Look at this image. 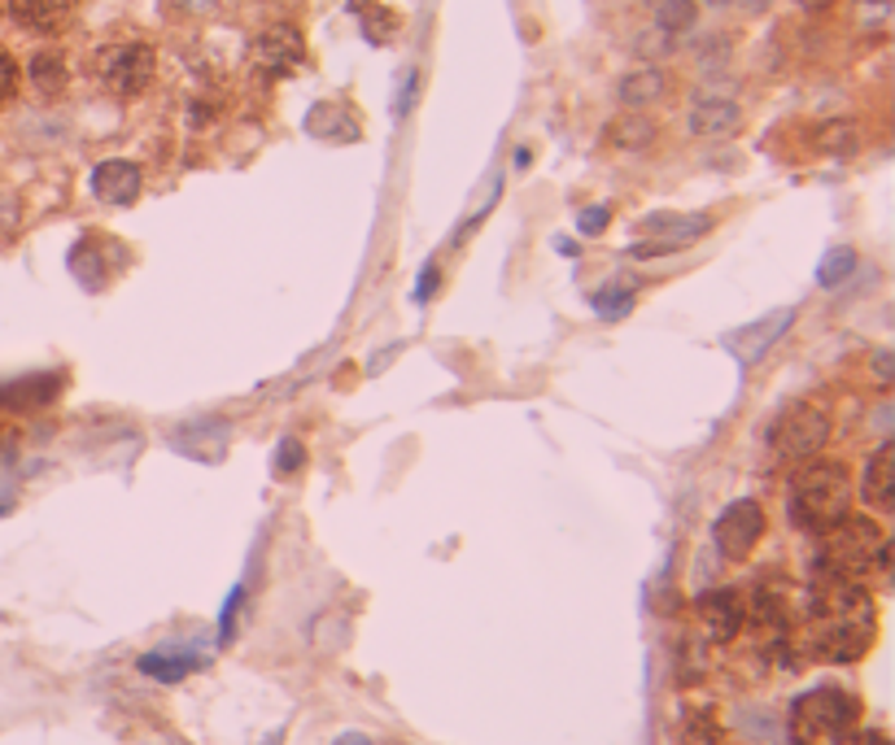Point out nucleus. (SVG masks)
Returning a JSON list of instances; mask_svg holds the SVG:
<instances>
[{"instance_id": "nucleus-1", "label": "nucleus", "mask_w": 895, "mask_h": 745, "mask_svg": "<svg viewBox=\"0 0 895 745\" xmlns=\"http://www.w3.org/2000/svg\"><path fill=\"white\" fill-rule=\"evenodd\" d=\"M878 610L869 601V589L856 580L821 576L808 589V615H804V649L821 663H856L874 646Z\"/></svg>"}, {"instance_id": "nucleus-2", "label": "nucleus", "mask_w": 895, "mask_h": 745, "mask_svg": "<svg viewBox=\"0 0 895 745\" xmlns=\"http://www.w3.org/2000/svg\"><path fill=\"white\" fill-rule=\"evenodd\" d=\"M787 510L795 528H804L813 537L830 532L839 519L852 514V480H847V471H843L839 462L821 458V453L808 458V462H799L795 476H790Z\"/></svg>"}, {"instance_id": "nucleus-3", "label": "nucleus", "mask_w": 895, "mask_h": 745, "mask_svg": "<svg viewBox=\"0 0 895 745\" xmlns=\"http://www.w3.org/2000/svg\"><path fill=\"white\" fill-rule=\"evenodd\" d=\"M887 567H892V546L874 519L847 514L830 532H821V567H817L821 576L869 585L874 576H887Z\"/></svg>"}, {"instance_id": "nucleus-4", "label": "nucleus", "mask_w": 895, "mask_h": 745, "mask_svg": "<svg viewBox=\"0 0 895 745\" xmlns=\"http://www.w3.org/2000/svg\"><path fill=\"white\" fill-rule=\"evenodd\" d=\"M860 719V702L847 689H813L790 706V742L795 745H847Z\"/></svg>"}, {"instance_id": "nucleus-5", "label": "nucleus", "mask_w": 895, "mask_h": 745, "mask_svg": "<svg viewBox=\"0 0 895 745\" xmlns=\"http://www.w3.org/2000/svg\"><path fill=\"white\" fill-rule=\"evenodd\" d=\"M826 441H830V414L821 405H813V401H795L769 428V453L782 467H799V462L817 458L826 449Z\"/></svg>"}, {"instance_id": "nucleus-6", "label": "nucleus", "mask_w": 895, "mask_h": 745, "mask_svg": "<svg viewBox=\"0 0 895 745\" xmlns=\"http://www.w3.org/2000/svg\"><path fill=\"white\" fill-rule=\"evenodd\" d=\"M154 49L140 45V40H123V45H109L97 61V75L114 97H140L149 84H154Z\"/></svg>"}, {"instance_id": "nucleus-7", "label": "nucleus", "mask_w": 895, "mask_h": 745, "mask_svg": "<svg viewBox=\"0 0 895 745\" xmlns=\"http://www.w3.org/2000/svg\"><path fill=\"white\" fill-rule=\"evenodd\" d=\"M712 537H717V549H721L726 558H735V562L747 558L751 549L760 546V537H765V510H760V501L742 497L735 506H726Z\"/></svg>"}, {"instance_id": "nucleus-8", "label": "nucleus", "mask_w": 895, "mask_h": 745, "mask_svg": "<svg viewBox=\"0 0 895 745\" xmlns=\"http://www.w3.org/2000/svg\"><path fill=\"white\" fill-rule=\"evenodd\" d=\"M699 624L708 633V641L730 646L738 633L747 628V601L738 589H712L699 597Z\"/></svg>"}, {"instance_id": "nucleus-9", "label": "nucleus", "mask_w": 895, "mask_h": 745, "mask_svg": "<svg viewBox=\"0 0 895 745\" xmlns=\"http://www.w3.org/2000/svg\"><path fill=\"white\" fill-rule=\"evenodd\" d=\"M79 0H9V18L36 36H57L75 22Z\"/></svg>"}, {"instance_id": "nucleus-10", "label": "nucleus", "mask_w": 895, "mask_h": 745, "mask_svg": "<svg viewBox=\"0 0 895 745\" xmlns=\"http://www.w3.org/2000/svg\"><path fill=\"white\" fill-rule=\"evenodd\" d=\"M254 57H259V66L266 75H293L307 61V45H302V36L293 27H271V31L259 36Z\"/></svg>"}, {"instance_id": "nucleus-11", "label": "nucleus", "mask_w": 895, "mask_h": 745, "mask_svg": "<svg viewBox=\"0 0 895 745\" xmlns=\"http://www.w3.org/2000/svg\"><path fill=\"white\" fill-rule=\"evenodd\" d=\"M140 166L136 161H101L97 170H93V193L106 200V205H132V200L140 197Z\"/></svg>"}, {"instance_id": "nucleus-12", "label": "nucleus", "mask_w": 895, "mask_h": 745, "mask_svg": "<svg viewBox=\"0 0 895 745\" xmlns=\"http://www.w3.org/2000/svg\"><path fill=\"white\" fill-rule=\"evenodd\" d=\"M738 122H742L738 105H735V100H721V97L699 100V105H694V114H690V131H694V136H708V140L735 136Z\"/></svg>"}, {"instance_id": "nucleus-13", "label": "nucleus", "mask_w": 895, "mask_h": 745, "mask_svg": "<svg viewBox=\"0 0 895 745\" xmlns=\"http://www.w3.org/2000/svg\"><path fill=\"white\" fill-rule=\"evenodd\" d=\"M206 663V654L202 649H179V646H166V649H154V654H145L140 658V672L149 676V680H184L188 672H197Z\"/></svg>"}, {"instance_id": "nucleus-14", "label": "nucleus", "mask_w": 895, "mask_h": 745, "mask_svg": "<svg viewBox=\"0 0 895 745\" xmlns=\"http://www.w3.org/2000/svg\"><path fill=\"white\" fill-rule=\"evenodd\" d=\"M860 493L869 497L878 510H892L895 506V449L892 445H883L869 458L865 480H860Z\"/></svg>"}, {"instance_id": "nucleus-15", "label": "nucleus", "mask_w": 895, "mask_h": 745, "mask_svg": "<svg viewBox=\"0 0 895 745\" xmlns=\"http://www.w3.org/2000/svg\"><path fill=\"white\" fill-rule=\"evenodd\" d=\"M31 84H36V92H40V97H61V92H66V61H61V57H57V52H36V57H31Z\"/></svg>"}, {"instance_id": "nucleus-16", "label": "nucleus", "mask_w": 895, "mask_h": 745, "mask_svg": "<svg viewBox=\"0 0 895 745\" xmlns=\"http://www.w3.org/2000/svg\"><path fill=\"white\" fill-rule=\"evenodd\" d=\"M646 4L664 31H685L694 22V0H646Z\"/></svg>"}, {"instance_id": "nucleus-17", "label": "nucleus", "mask_w": 895, "mask_h": 745, "mask_svg": "<svg viewBox=\"0 0 895 745\" xmlns=\"http://www.w3.org/2000/svg\"><path fill=\"white\" fill-rule=\"evenodd\" d=\"M660 92H664V75L660 70H638V75H630L621 84V100H630V105H646V100H655Z\"/></svg>"}, {"instance_id": "nucleus-18", "label": "nucleus", "mask_w": 895, "mask_h": 745, "mask_svg": "<svg viewBox=\"0 0 895 745\" xmlns=\"http://www.w3.org/2000/svg\"><path fill=\"white\" fill-rule=\"evenodd\" d=\"M852 266H856V253H852V248H835V257H830V262H821L817 280H821L826 288H835V284H839V280L847 275V271H852Z\"/></svg>"}, {"instance_id": "nucleus-19", "label": "nucleus", "mask_w": 895, "mask_h": 745, "mask_svg": "<svg viewBox=\"0 0 895 745\" xmlns=\"http://www.w3.org/2000/svg\"><path fill=\"white\" fill-rule=\"evenodd\" d=\"M302 462H307V449L298 445V441H280V449H275V471L280 476H293Z\"/></svg>"}, {"instance_id": "nucleus-20", "label": "nucleus", "mask_w": 895, "mask_h": 745, "mask_svg": "<svg viewBox=\"0 0 895 745\" xmlns=\"http://www.w3.org/2000/svg\"><path fill=\"white\" fill-rule=\"evenodd\" d=\"M630 305H633L630 293H599V297H594V310H599L603 318H612V314H625Z\"/></svg>"}, {"instance_id": "nucleus-21", "label": "nucleus", "mask_w": 895, "mask_h": 745, "mask_svg": "<svg viewBox=\"0 0 895 745\" xmlns=\"http://www.w3.org/2000/svg\"><path fill=\"white\" fill-rule=\"evenodd\" d=\"M13 88H18V66L9 61V52L0 49V105H9Z\"/></svg>"}, {"instance_id": "nucleus-22", "label": "nucleus", "mask_w": 895, "mask_h": 745, "mask_svg": "<svg viewBox=\"0 0 895 745\" xmlns=\"http://www.w3.org/2000/svg\"><path fill=\"white\" fill-rule=\"evenodd\" d=\"M603 227H607V209H603V205H594V209L581 214V232H585V236H599Z\"/></svg>"}, {"instance_id": "nucleus-23", "label": "nucleus", "mask_w": 895, "mask_h": 745, "mask_svg": "<svg viewBox=\"0 0 895 745\" xmlns=\"http://www.w3.org/2000/svg\"><path fill=\"white\" fill-rule=\"evenodd\" d=\"M852 742H856V745H892L887 737H883V733H878V728H874V733H852Z\"/></svg>"}, {"instance_id": "nucleus-24", "label": "nucleus", "mask_w": 895, "mask_h": 745, "mask_svg": "<svg viewBox=\"0 0 895 745\" xmlns=\"http://www.w3.org/2000/svg\"><path fill=\"white\" fill-rule=\"evenodd\" d=\"M432 275H437V271H432V266H424V275H420V301L432 293Z\"/></svg>"}, {"instance_id": "nucleus-25", "label": "nucleus", "mask_w": 895, "mask_h": 745, "mask_svg": "<svg viewBox=\"0 0 895 745\" xmlns=\"http://www.w3.org/2000/svg\"><path fill=\"white\" fill-rule=\"evenodd\" d=\"M799 4H808V9H826L830 0H799Z\"/></svg>"}, {"instance_id": "nucleus-26", "label": "nucleus", "mask_w": 895, "mask_h": 745, "mask_svg": "<svg viewBox=\"0 0 895 745\" xmlns=\"http://www.w3.org/2000/svg\"><path fill=\"white\" fill-rule=\"evenodd\" d=\"M747 4H751V9H765V4H769V0H747Z\"/></svg>"}]
</instances>
